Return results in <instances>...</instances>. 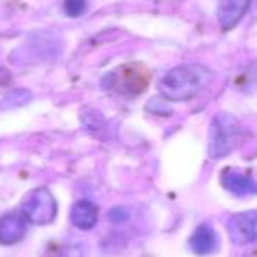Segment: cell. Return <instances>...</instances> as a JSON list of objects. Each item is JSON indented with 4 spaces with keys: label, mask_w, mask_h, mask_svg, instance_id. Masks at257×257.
Listing matches in <instances>:
<instances>
[{
    "label": "cell",
    "mask_w": 257,
    "mask_h": 257,
    "mask_svg": "<svg viewBox=\"0 0 257 257\" xmlns=\"http://www.w3.org/2000/svg\"><path fill=\"white\" fill-rule=\"evenodd\" d=\"M220 183L224 185L225 190H229L231 194L239 197L245 196H255L257 194V182L253 178H250L245 173H239L238 169H224V173L220 175Z\"/></svg>",
    "instance_id": "obj_7"
},
{
    "label": "cell",
    "mask_w": 257,
    "mask_h": 257,
    "mask_svg": "<svg viewBox=\"0 0 257 257\" xmlns=\"http://www.w3.org/2000/svg\"><path fill=\"white\" fill-rule=\"evenodd\" d=\"M64 11L71 18H78L86 11V0H65Z\"/></svg>",
    "instance_id": "obj_11"
},
{
    "label": "cell",
    "mask_w": 257,
    "mask_h": 257,
    "mask_svg": "<svg viewBox=\"0 0 257 257\" xmlns=\"http://www.w3.org/2000/svg\"><path fill=\"white\" fill-rule=\"evenodd\" d=\"M27 234V218L22 213L9 211L0 217V243L15 245Z\"/></svg>",
    "instance_id": "obj_5"
},
{
    "label": "cell",
    "mask_w": 257,
    "mask_h": 257,
    "mask_svg": "<svg viewBox=\"0 0 257 257\" xmlns=\"http://www.w3.org/2000/svg\"><path fill=\"white\" fill-rule=\"evenodd\" d=\"M22 215L30 224H36V225L51 224L55 220V217H57V201H55L53 194L46 187L34 189L23 199Z\"/></svg>",
    "instance_id": "obj_3"
},
{
    "label": "cell",
    "mask_w": 257,
    "mask_h": 257,
    "mask_svg": "<svg viewBox=\"0 0 257 257\" xmlns=\"http://www.w3.org/2000/svg\"><path fill=\"white\" fill-rule=\"evenodd\" d=\"M128 218V211L125 210V208L118 206V208H113V210L109 211V220L116 222V224H120V222H125Z\"/></svg>",
    "instance_id": "obj_14"
},
{
    "label": "cell",
    "mask_w": 257,
    "mask_h": 257,
    "mask_svg": "<svg viewBox=\"0 0 257 257\" xmlns=\"http://www.w3.org/2000/svg\"><path fill=\"white\" fill-rule=\"evenodd\" d=\"M250 8V0H218L217 18L222 30H232Z\"/></svg>",
    "instance_id": "obj_6"
},
{
    "label": "cell",
    "mask_w": 257,
    "mask_h": 257,
    "mask_svg": "<svg viewBox=\"0 0 257 257\" xmlns=\"http://www.w3.org/2000/svg\"><path fill=\"white\" fill-rule=\"evenodd\" d=\"M190 248L197 255H210V253L217 252L218 236L215 229L208 224H201L190 238Z\"/></svg>",
    "instance_id": "obj_9"
},
{
    "label": "cell",
    "mask_w": 257,
    "mask_h": 257,
    "mask_svg": "<svg viewBox=\"0 0 257 257\" xmlns=\"http://www.w3.org/2000/svg\"><path fill=\"white\" fill-rule=\"evenodd\" d=\"M97 218H99V208L95 203L88 199H81L74 203L71 210V222L74 227L81 229V231H90L95 227Z\"/></svg>",
    "instance_id": "obj_8"
},
{
    "label": "cell",
    "mask_w": 257,
    "mask_h": 257,
    "mask_svg": "<svg viewBox=\"0 0 257 257\" xmlns=\"http://www.w3.org/2000/svg\"><path fill=\"white\" fill-rule=\"evenodd\" d=\"M243 128L238 118L229 113H218L213 116L208 136V154L211 159H224L238 147Z\"/></svg>",
    "instance_id": "obj_2"
},
{
    "label": "cell",
    "mask_w": 257,
    "mask_h": 257,
    "mask_svg": "<svg viewBox=\"0 0 257 257\" xmlns=\"http://www.w3.org/2000/svg\"><path fill=\"white\" fill-rule=\"evenodd\" d=\"M213 79V72L201 64H183L173 67L159 83L161 95L173 102H182L199 95Z\"/></svg>",
    "instance_id": "obj_1"
},
{
    "label": "cell",
    "mask_w": 257,
    "mask_h": 257,
    "mask_svg": "<svg viewBox=\"0 0 257 257\" xmlns=\"http://www.w3.org/2000/svg\"><path fill=\"white\" fill-rule=\"evenodd\" d=\"M32 99V93L25 88H16L11 90V92L4 93L0 97V109H11V107H18L23 106V104L30 102Z\"/></svg>",
    "instance_id": "obj_10"
},
{
    "label": "cell",
    "mask_w": 257,
    "mask_h": 257,
    "mask_svg": "<svg viewBox=\"0 0 257 257\" xmlns=\"http://www.w3.org/2000/svg\"><path fill=\"white\" fill-rule=\"evenodd\" d=\"M60 257H83V246L78 243L64 246V250L60 252Z\"/></svg>",
    "instance_id": "obj_13"
},
{
    "label": "cell",
    "mask_w": 257,
    "mask_h": 257,
    "mask_svg": "<svg viewBox=\"0 0 257 257\" xmlns=\"http://www.w3.org/2000/svg\"><path fill=\"white\" fill-rule=\"evenodd\" d=\"M227 231L236 245H248L257 241V211L232 215L227 222Z\"/></svg>",
    "instance_id": "obj_4"
},
{
    "label": "cell",
    "mask_w": 257,
    "mask_h": 257,
    "mask_svg": "<svg viewBox=\"0 0 257 257\" xmlns=\"http://www.w3.org/2000/svg\"><path fill=\"white\" fill-rule=\"evenodd\" d=\"M147 109L148 111H154V114H162V116H168L171 113V109L168 107V102L161 99H152L150 102L147 104Z\"/></svg>",
    "instance_id": "obj_12"
}]
</instances>
